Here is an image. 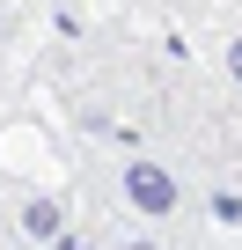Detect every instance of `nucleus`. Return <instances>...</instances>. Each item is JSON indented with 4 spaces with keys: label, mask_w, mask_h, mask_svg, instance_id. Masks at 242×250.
<instances>
[{
    "label": "nucleus",
    "mask_w": 242,
    "mask_h": 250,
    "mask_svg": "<svg viewBox=\"0 0 242 250\" xmlns=\"http://www.w3.org/2000/svg\"><path fill=\"white\" fill-rule=\"evenodd\" d=\"M15 221H22L30 243H59V235H66V206H59V199H22Z\"/></svg>",
    "instance_id": "obj_1"
},
{
    "label": "nucleus",
    "mask_w": 242,
    "mask_h": 250,
    "mask_svg": "<svg viewBox=\"0 0 242 250\" xmlns=\"http://www.w3.org/2000/svg\"><path fill=\"white\" fill-rule=\"evenodd\" d=\"M132 199H140V206H169V184H162L154 169H132Z\"/></svg>",
    "instance_id": "obj_2"
},
{
    "label": "nucleus",
    "mask_w": 242,
    "mask_h": 250,
    "mask_svg": "<svg viewBox=\"0 0 242 250\" xmlns=\"http://www.w3.org/2000/svg\"><path fill=\"white\" fill-rule=\"evenodd\" d=\"M0 250H8V221H0Z\"/></svg>",
    "instance_id": "obj_3"
},
{
    "label": "nucleus",
    "mask_w": 242,
    "mask_h": 250,
    "mask_svg": "<svg viewBox=\"0 0 242 250\" xmlns=\"http://www.w3.org/2000/svg\"><path fill=\"white\" fill-rule=\"evenodd\" d=\"M132 250H147V243H132Z\"/></svg>",
    "instance_id": "obj_4"
}]
</instances>
